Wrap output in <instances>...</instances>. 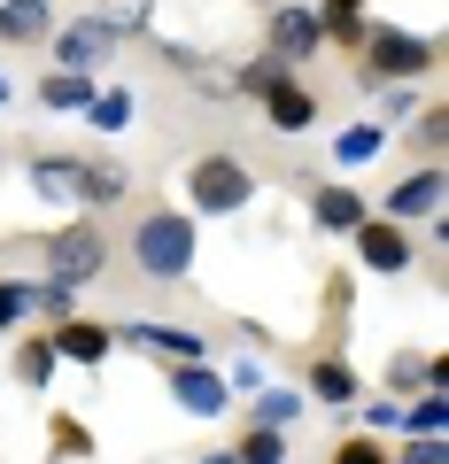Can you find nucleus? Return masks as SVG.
<instances>
[{
  "label": "nucleus",
  "instance_id": "obj_1",
  "mask_svg": "<svg viewBox=\"0 0 449 464\" xmlns=\"http://www.w3.org/2000/svg\"><path fill=\"white\" fill-rule=\"evenodd\" d=\"M132 256H140L148 279H186L194 256H201L194 217H186V209H148V217H140V232H132Z\"/></svg>",
  "mask_w": 449,
  "mask_h": 464
},
{
  "label": "nucleus",
  "instance_id": "obj_2",
  "mask_svg": "<svg viewBox=\"0 0 449 464\" xmlns=\"http://www.w3.org/2000/svg\"><path fill=\"white\" fill-rule=\"evenodd\" d=\"M365 63H356V78L365 85H395V78H426L434 63H442V39L426 32H395V24H380V32H365Z\"/></svg>",
  "mask_w": 449,
  "mask_h": 464
},
{
  "label": "nucleus",
  "instance_id": "obj_3",
  "mask_svg": "<svg viewBox=\"0 0 449 464\" xmlns=\"http://www.w3.org/2000/svg\"><path fill=\"white\" fill-rule=\"evenodd\" d=\"M186 201H194V217H240L256 201V170L240 163V155H194Z\"/></svg>",
  "mask_w": 449,
  "mask_h": 464
},
{
  "label": "nucleus",
  "instance_id": "obj_4",
  "mask_svg": "<svg viewBox=\"0 0 449 464\" xmlns=\"http://www.w3.org/2000/svg\"><path fill=\"white\" fill-rule=\"evenodd\" d=\"M101 264H109V232L85 225V217H70V225L47 240V279H63V286H93Z\"/></svg>",
  "mask_w": 449,
  "mask_h": 464
},
{
  "label": "nucleus",
  "instance_id": "obj_5",
  "mask_svg": "<svg viewBox=\"0 0 449 464\" xmlns=\"http://www.w3.org/2000/svg\"><path fill=\"white\" fill-rule=\"evenodd\" d=\"M317 47H326V32H317L310 0H271V8H264V54H271V63L295 70V63H310Z\"/></svg>",
  "mask_w": 449,
  "mask_h": 464
},
{
  "label": "nucleus",
  "instance_id": "obj_6",
  "mask_svg": "<svg viewBox=\"0 0 449 464\" xmlns=\"http://www.w3.org/2000/svg\"><path fill=\"white\" fill-rule=\"evenodd\" d=\"M349 248H356V264H365V271H380V279H403V271L418 264L411 225H395V217H365V225L349 232Z\"/></svg>",
  "mask_w": 449,
  "mask_h": 464
},
{
  "label": "nucleus",
  "instance_id": "obj_7",
  "mask_svg": "<svg viewBox=\"0 0 449 464\" xmlns=\"http://www.w3.org/2000/svg\"><path fill=\"white\" fill-rule=\"evenodd\" d=\"M171 402L186 418H225L233 411V387H225V372L210 356H194V364H171Z\"/></svg>",
  "mask_w": 449,
  "mask_h": 464
},
{
  "label": "nucleus",
  "instance_id": "obj_8",
  "mask_svg": "<svg viewBox=\"0 0 449 464\" xmlns=\"http://www.w3.org/2000/svg\"><path fill=\"white\" fill-rule=\"evenodd\" d=\"M442 194H449V186H442V163H418L411 179H395V186L380 194V209H372V217H395V225H426V217H442Z\"/></svg>",
  "mask_w": 449,
  "mask_h": 464
},
{
  "label": "nucleus",
  "instance_id": "obj_9",
  "mask_svg": "<svg viewBox=\"0 0 449 464\" xmlns=\"http://www.w3.org/2000/svg\"><path fill=\"white\" fill-rule=\"evenodd\" d=\"M24 179H32V194L54 201V209H70V217L85 209V155H32Z\"/></svg>",
  "mask_w": 449,
  "mask_h": 464
},
{
  "label": "nucleus",
  "instance_id": "obj_10",
  "mask_svg": "<svg viewBox=\"0 0 449 464\" xmlns=\"http://www.w3.org/2000/svg\"><path fill=\"white\" fill-rule=\"evenodd\" d=\"M47 47H54V70H93V63L117 54V39H109V24H101V16H78V24H54Z\"/></svg>",
  "mask_w": 449,
  "mask_h": 464
},
{
  "label": "nucleus",
  "instance_id": "obj_11",
  "mask_svg": "<svg viewBox=\"0 0 449 464\" xmlns=\"http://www.w3.org/2000/svg\"><path fill=\"white\" fill-rule=\"evenodd\" d=\"M117 333V348H140V356H163V364H194V356H210V341L186 325H109Z\"/></svg>",
  "mask_w": 449,
  "mask_h": 464
},
{
  "label": "nucleus",
  "instance_id": "obj_12",
  "mask_svg": "<svg viewBox=\"0 0 449 464\" xmlns=\"http://www.w3.org/2000/svg\"><path fill=\"white\" fill-rule=\"evenodd\" d=\"M47 341H54V356H63V364H85V372H93V364H109L117 333H109V325H93L85 310H70L63 325H47Z\"/></svg>",
  "mask_w": 449,
  "mask_h": 464
},
{
  "label": "nucleus",
  "instance_id": "obj_13",
  "mask_svg": "<svg viewBox=\"0 0 449 464\" xmlns=\"http://www.w3.org/2000/svg\"><path fill=\"white\" fill-rule=\"evenodd\" d=\"M310 217H317V232H341V240H349V232L356 225H365V194H356V186H341V179H326V186H317V194H310Z\"/></svg>",
  "mask_w": 449,
  "mask_h": 464
},
{
  "label": "nucleus",
  "instance_id": "obj_14",
  "mask_svg": "<svg viewBox=\"0 0 449 464\" xmlns=\"http://www.w3.org/2000/svg\"><path fill=\"white\" fill-rule=\"evenodd\" d=\"M264 116L279 124V132H310V124H317V93H310V85L295 78V70H287V78H279V85L264 93Z\"/></svg>",
  "mask_w": 449,
  "mask_h": 464
},
{
  "label": "nucleus",
  "instance_id": "obj_15",
  "mask_svg": "<svg viewBox=\"0 0 449 464\" xmlns=\"http://www.w3.org/2000/svg\"><path fill=\"white\" fill-rule=\"evenodd\" d=\"M54 32V0H0V39L8 47H47Z\"/></svg>",
  "mask_w": 449,
  "mask_h": 464
},
{
  "label": "nucleus",
  "instance_id": "obj_16",
  "mask_svg": "<svg viewBox=\"0 0 449 464\" xmlns=\"http://www.w3.org/2000/svg\"><path fill=\"white\" fill-rule=\"evenodd\" d=\"M302 395H310V402H333V411H341V402L365 395V380H356V364L341 356V348H333V356H317V364H310V387H302Z\"/></svg>",
  "mask_w": 449,
  "mask_h": 464
},
{
  "label": "nucleus",
  "instance_id": "obj_17",
  "mask_svg": "<svg viewBox=\"0 0 449 464\" xmlns=\"http://www.w3.org/2000/svg\"><path fill=\"white\" fill-rule=\"evenodd\" d=\"M39 101H47L54 116H85V101H93V70H47V78H39Z\"/></svg>",
  "mask_w": 449,
  "mask_h": 464
},
{
  "label": "nucleus",
  "instance_id": "obj_18",
  "mask_svg": "<svg viewBox=\"0 0 449 464\" xmlns=\"http://www.w3.org/2000/svg\"><path fill=\"white\" fill-rule=\"evenodd\" d=\"M124 186H132V170H124L117 155H93V163H85V209H109V201H124Z\"/></svg>",
  "mask_w": 449,
  "mask_h": 464
},
{
  "label": "nucleus",
  "instance_id": "obj_19",
  "mask_svg": "<svg viewBox=\"0 0 449 464\" xmlns=\"http://www.w3.org/2000/svg\"><path fill=\"white\" fill-rule=\"evenodd\" d=\"M302 402H310L302 387H256V395H249V418H256V426H295Z\"/></svg>",
  "mask_w": 449,
  "mask_h": 464
},
{
  "label": "nucleus",
  "instance_id": "obj_20",
  "mask_svg": "<svg viewBox=\"0 0 449 464\" xmlns=\"http://www.w3.org/2000/svg\"><path fill=\"white\" fill-rule=\"evenodd\" d=\"M47 457L54 464H85V457H93V426H85V418H70V411H54V426H47Z\"/></svg>",
  "mask_w": 449,
  "mask_h": 464
},
{
  "label": "nucleus",
  "instance_id": "obj_21",
  "mask_svg": "<svg viewBox=\"0 0 449 464\" xmlns=\"http://www.w3.org/2000/svg\"><path fill=\"white\" fill-rule=\"evenodd\" d=\"M54 341L47 333H32V341H16V387H54Z\"/></svg>",
  "mask_w": 449,
  "mask_h": 464
},
{
  "label": "nucleus",
  "instance_id": "obj_22",
  "mask_svg": "<svg viewBox=\"0 0 449 464\" xmlns=\"http://www.w3.org/2000/svg\"><path fill=\"white\" fill-rule=\"evenodd\" d=\"M442 426H449V395H442V387L403 395V426H395V433H442Z\"/></svg>",
  "mask_w": 449,
  "mask_h": 464
},
{
  "label": "nucleus",
  "instance_id": "obj_23",
  "mask_svg": "<svg viewBox=\"0 0 449 464\" xmlns=\"http://www.w3.org/2000/svg\"><path fill=\"white\" fill-rule=\"evenodd\" d=\"M85 116H93V132H101V140H117L124 124H132V93H124V85H93Z\"/></svg>",
  "mask_w": 449,
  "mask_h": 464
},
{
  "label": "nucleus",
  "instance_id": "obj_24",
  "mask_svg": "<svg viewBox=\"0 0 449 464\" xmlns=\"http://www.w3.org/2000/svg\"><path fill=\"white\" fill-rule=\"evenodd\" d=\"M380 148H387V124H380V116H365V124H349V132L333 140V163H372Z\"/></svg>",
  "mask_w": 449,
  "mask_h": 464
},
{
  "label": "nucleus",
  "instance_id": "obj_25",
  "mask_svg": "<svg viewBox=\"0 0 449 464\" xmlns=\"http://www.w3.org/2000/svg\"><path fill=\"white\" fill-rule=\"evenodd\" d=\"M233 464H287V426H249L233 441Z\"/></svg>",
  "mask_w": 449,
  "mask_h": 464
},
{
  "label": "nucleus",
  "instance_id": "obj_26",
  "mask_svg": "<svg viewBox=\"0 0 449 464\" xmlns=\"http://www.w3.org/2000/svg\"><path fill=\"white\" fill-rule=\"evenodd\" d=\"M101 24H109V39L124 47V39H140V32L155 24V0H109V8H101Z\"/></svg>",
  "mask_w": 449,
  "mask_h": 464
},
{
  "label": "nucleus",
  "instance_id": "obj_27",
  "mask_svg": "<svg viewBox=\"0 0 449 464\" xmlns=\"http://www.w3.org/2000/svg\"><path fill=\"white\" fill-rule=\"evenodd\" d=\"M426 364H434V356H418V348H395V356H387V387H395V402L426 387Z\"/></svg>",
  "mask_w": 449,
  "mask_h": 464
},
{
  "label": "nucleus",
  "instance_id": "obj_28",
  "mask_svg": "<svg viewBox=\"0 0 449 464\" xmlns=\"http://www.w3.org/2000/svg\"><path fill=\"white\" fill-rule=\"evenodd\" d=\"M279 78H287V63H271V54H256V63H240V70H233V93L264 101V93H271V85H279Z\"/></svg>",
  "mask_w": 449,
  "mask_h": 464
},
{
  "label": "nucleus",
  "instance_id": "obj_29",
  "mask_svg": "<svg viewBox=\"0 0 449 464\" xmlns=\"http://www.w3.org/2000/svg\"><path fill=\"white\" fill-rule=\"evenodd\" d=\"M442 140H449V116H442V109H418V124H411L418 163H434V155H442Z\"/></svg>",
  "mask_w": 449,
  "mask_h": 464
},
{
  "label": "nucleus",
  "instance_id": "obj_30",
  "mask_svg": "<svg viewBox=\"0 0 449 464\" xmlns=\"http://www.w3.org/2000/svg\"><path fill=\"white\" fill-rule=\"evenodd\" d=\"M387 464H449V441L442 433H403V449Z\"/></svg>",
  "mask_w": 449,
  "mask_h": 464
},
{
  "label": "nucleus",
  "instance_id": "obj_31",
  "mask_svg": "<svg viewBox=\"0 0 449 464\" xmlns=\"http://www.w3.org/2000/svg\"><path fill=\"white\" fill-rule=\"evenodd\" d=\"M32 325V279H0V333Z\"/></svg>",
  "mask_w": 449,
  "mask_h": 464
},
{
  "label": "nucleus",
  "instance_id": "obj_32",
  "mask_svg": "<svg viewBox=\"0 0 449 464\" xmlns=\"http://www.w3.org/2000/svg\"><path fill=\"white\" fill-rule=\"evenodd\" d=\"M372 93H380V124H403V116H418L411 78H395V85H372Z\"/></svg>",
  "mask_w": 449,
  "mask_h": 464
},
{
  "label": "nucleus",
  "instance_id": "obj_33",
  "mask_svg": "<svg viewBox=\"0 0 449 464\" xmlns=\"http://www.w3.org/2000/svg\"><path fill=\"white\" fill-rule=\"evenodd\" d=\"M333 464H387L380 433H349V441H333Z\"/></svg>",
  "mask_w": 449,
  "mask_h": 464
},
{
  "label": "nucleus",
  "instance_id": "obj_34",
  "mask_svg": "<svg viewBox=\"0 0 449 464\" xmlns=\"http://www.w3.org/2000/svg\"><path fill=\"white\" fill-rule=\"evenodd\" d=\"M395 426H403V402L395 395H372L365 402V433H395Z\"/></svg>",
  "mask_w": 449,
  "mask_h": 464
},
{
  "label": "nucleus",
  "instance_id": "obj_35",
  "mask_svg": "<svg viewBox=\"0 0 449 464\" xmlns=\"http://www.w3.org/2000/svg\"><path fill=\"white\" fill-rule=\"evenodd\" d=\"M317 32H326L333 47H365V32H372V24H365V16H333V24H317Z\"/></svg>",
  "mask_w": 449,
  "mask_h": 464
},
{
  "label": "nucleus",
  "instance_id": "obj_36",
  "mask_svg": "<svg viewBox=\"0 0 449 464\" xmlns=\"http://www.w3.org/2000/svg\"><path fill=\"white\" fill-rule=\"evenodd\" d=\"M225 387H240V395H256V387H264V364H256V356H249V364H233V380H225Z\"/></svg>",
  "mask_w": 449,
  "mask_h": 464
},
{
  "label": "nucleus",
  "instance_id": "obj_37",
  "mask_svg": "<svg viewBox=\"0 0 449 464\" xmlns=\"http://www.w3.org/2000/svg\"><path fill=\"white\" fill-rule=\"evenodd\" d=\"M333 16H365V0H317V24H333Z\"/></svg>",
  "mask_w": 449,
  "mask_h": 464
},
{
  "label": "nucleus",
  "instance_id": "obj_38",
  "mask_svg": "<svg viewBox=\"0 0 449 464\" xmlns=\"http://www.w3.org/2000/svg\"><path fill=\"white\" fill-rule=\"evenodd\" d=\"M201 464H233V449H210V457H201Z\"/></svg>",
  "mask_w": 449,
  "mask_h": 464
},
{
  "label": "nucleus",
  "instance_id": "obj_39",
  "mask_svg": "<svg viewBox=\"0 0 449 464\" xmlns=\"http://www.w3.org/2000/svg\"><path fill=\"white\" fill-rule=\"evenodd\" d=\"M8 93H16V85H8V78H0V109H8Z\"/></svg>",
  "mask_w": 449,
  "mask_h": 464
},
{
  "label": "nucleus",
  "instance_id": "obj_40",
  "mask_svg": "<svg viewBox=\"0 0 449 464\" xmlns=\"http://www.w3.org/2000/svg\"><path fill=\"white\" fill-rule=\"evenodd\" d=\"M249 8H271V0H249Z\"/></svg>",
  "mask_w": 449,
  "mask_h": 464
}]
</instances>
